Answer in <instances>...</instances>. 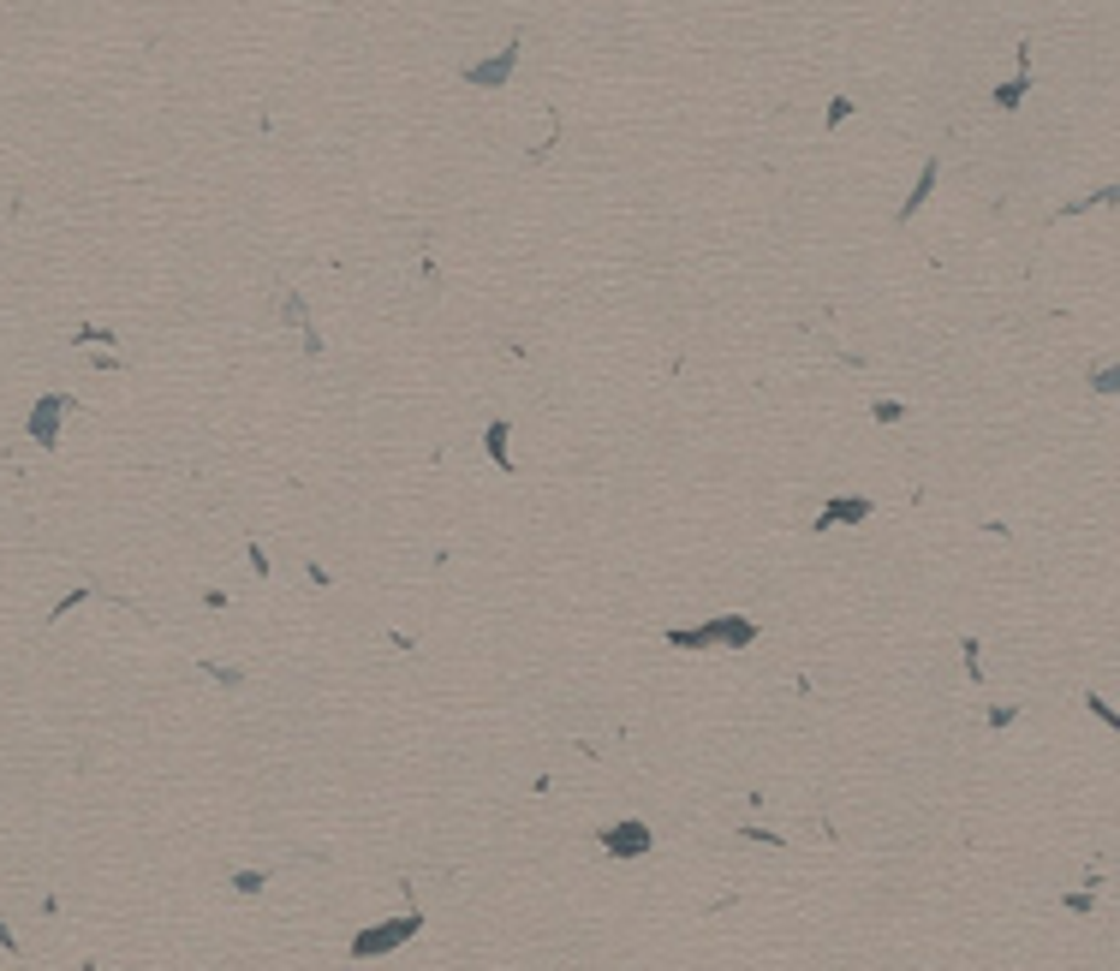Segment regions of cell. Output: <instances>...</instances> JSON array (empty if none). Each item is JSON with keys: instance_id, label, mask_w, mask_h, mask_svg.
Wrapping results in <instances>:
<instances>
[{"instance_id": "1", "label": "cell", "mask_w": 1120, "mask_h": 971, "mask_svg": "<svg viewBox=\"0 0 1120 971\" xmlns=\"http://www.w3.org/2000/svg\"><path fill=\"white\" fill-rule=\"evenodd\" d=\"M411 930H418V911H411V918H381V924H370V930L352 936V960H376V953H394Z\"/></svg>"}, {"instance_id": "2", "label": "cell", "mask_w": 1120, "mask_h": 971, "mask_svg": "<svg viewBox=\"0 0 1120 971\" xmlns=\"http://www.w3.org/2000/svg\"><path fill=\"white\" fill-rule=\"evenodd\" d=\"M66 393H42L36 411H31V435H36V447H61V418H66Z\"/></svg>"}, {"instance_id": "3", "label": "cell", "mask_w": 1120, "mask_h": 971, "mask_svg": "<svg viewBox=\"0 0 1120 971\" xmlns=\"http://www.w3.org/2000/svg\"><path fill=\"white\" fill-rule=\"evenodd\" d=\"M602 846L614 852V859H644V852H650V829H644V822H609V829H602Z\"/></svg>"}, {"instance_id": "4", "label": "cell", "mask_w": 1120, "mask_h": 971, "mask_svg": "<svg viewBox=\"0 0 1120 971\" xmlns=\"http://www.w3.org/2000/svg\"><path fill=\"white\" fill-rule=\"evenodd\" d=\"M751 638H757L751 621H715L703 632H674V644H751Z\"/></svg>"}]
</instances>
